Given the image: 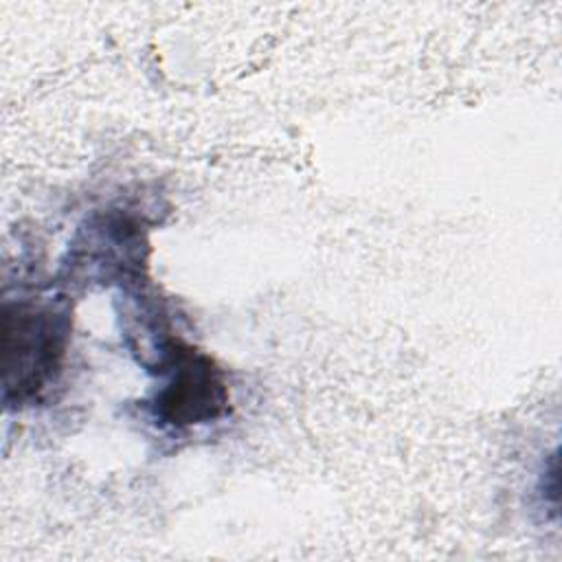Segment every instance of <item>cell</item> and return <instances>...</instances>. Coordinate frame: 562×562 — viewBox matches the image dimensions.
Masks as SVG:
<instances>
[{
    "label": "cell",
    "instance_id": "1",
    "mask_svg": "<svg viewBox=\"0 0 562 562\" xmlns=\"http://www.w3.org/2000/svg\"><path fill=\"white\" fill-rule=\"evenodd\" d=\"M70 334L66 305L50 301L7 303L2 310L4 400L37 397L61 371Z\"/></svg>",
    "mask_w": 562,
    "mask_h": 562
},
{
    "label": "cell",
    "instance_id": "2",
    "mask_svg": "<svg viewBox=\"0 0 562 562\" xmlns=\"http://www.w3.org/2000/svg\"><path fill=\"white\" fill-rule=\"evenodd\" d=\"M228 404V391L211 358L191 347L169 356V378L154 397L156 415L171 426H193L217 419Z\"/></svg>",
    "mask_w": 562,
    "mask_h": 562
}]
</instances>
